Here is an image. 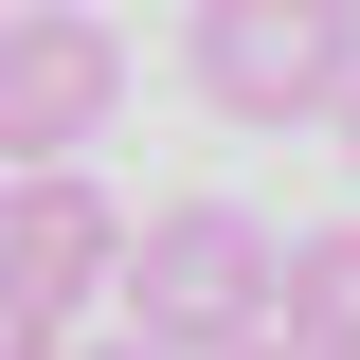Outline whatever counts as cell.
Returning a JSON list of instances; mask_svg holds the SVG:
<instances>
[{"label":"cell","mask_w":360,"mask_h":360,"mask_svg":"<svg viewBox=\"0 0 360 360\" xmlns=\"http://www.w3.org/2000/svg\"><path fill=\"white\" fill-rule=\"evenodd\" d=\"M234 360H307V342H234Z\"/></svg>","instance_id":"obj_9"},{"label":"cell","mask_w":360,"mask_h":360,"mask_svg":"<svg viewBox=\"0 0 360 360\" xmlns=\"http://www.w3.org/2000/svg\"><path fill=\"white\" fill-rule=\"evenodd\" d=\"M180 72H198L217 127H342L360 0H198V18H180Z\"/></svg>","instance_id":"obj_2"},{"label":"cell","mask_w":360,"mask_h":360,"mask_svg":"<svg viewBox=\"0 0 360 360\" xmlns=\"http://www.w3.org/2000/svg\"><path fill=\"white\" fill-rule=\"evenodd\" d=\"M342 180H360V90H342Z\"/></svg>","instance_id":"obj_8"},{"label":"cell","mask_w":360,"mask_h":360,"mask_svg":"<svg viewBox=\"0 0 360 360\" xmlns=\"http://www.w3.org/2000/svg\"><path fill=\"white\" fill-rule=\"evenodd\" d=\"M72 360H162V342H127V324H108V342H72Z\"/></svg>","instance_id":"obj_7"},{"label":"cell","mask_w":360,"mask_h":360,"mask_svg":"<svg viewBox=\"0 0 360 360\" xmlns=\"http://www.w3.org/2000/svg\"><path fill=\"white\" fill-rule=\"evenodd\" d=\"M127 127V37L90 0H18L0 18V162H72Z\"/></svg>","instance_id":"obj_3"},{"label":"cell","mask_w":360,"mask_h":360,"mask_svg":"<svg viewBox=\"0 0 360 360\" xmlns=\"http://www.w3.org/2000/svg\"><path fill=\"white\" fill-rule=\"evenodd\" d=\"M127 234H144V217H108L72 162H0V288H37L54 324L127 288Z\"/></svg>","instance_id":"obj_4"},{"label":"cell","mask_w":360,"mask_h":360,"mask_svg":"<svg viewBox=\"0 0 360 360\" xmlns=\"http://www.w3.org/2000/svg\"><path fill=\"white\" fill-rule=\"evenodd\" d=\"M108 307L162 360H234L288 307V234H252V198H162V217L127 234V288H108Z\"/></svg>","instance_id":"obj_1"},{"label":"cell","mask_w":360,"mask_h":360,"mask_svg":"<svg viewBox=\"0 0 360 360\" xmlns=\"http://www.w3.org/2000/svg\"><path fill=\"white\" fill-rule=\"evenodd\" d=\"M270 342H307V360H360V217L288 234V307H270Z\"/></svg>","instance_id":"obj_5"},{"label":"cell","mask_w":360,"mask_h":360,"mask_svg":"<svg viewBox=\"0 0 360 360\" xmlns=\"http://www.w3.org/2000/svg\"><path fill=\"white\" fill-rule=\"evenodd\" d=\"M0 18H18V0H0Z\"/></svg>","instance_id":"obj_10"},{"label":"cell","mask_w":360,"mask_h":360,"mask_svg":"<svg viewBox=\"0 0 360 360\" xmlns=\"http://www.w3.org/2000/svg\"><path fill=\"white\" fill-rule=\"evenodd\" d=\"M0 360H72V324H54L37 288H0Z\"/></svg>","instance_id":"obj_6"}]
</instances>
